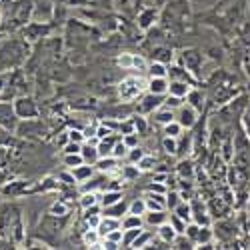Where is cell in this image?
Listing matches in <instances>:
<instances>
[{
	"mask_svg": "<svg viewBox=\"0 0 250 250\" xmlns=\"http://www.w3.org/2000/svg\"><path fill=\"white\" fill-rule=\"evenodd\" d=\"M0 236L12 244L22 242L24 238L22 214H20V208L12 202L0 206Z\"/></svg>",
	"mask_w": 250,
	"mask_h": 250,
	"instance_id": "obj_1",
	"label": "cell"
},
{
	"mask_svg": "<svg viewBox=\"0 0 250 250\" xmlns=\"http://www.w3.org/2000/svg\"><path fill=\"white\" fill-rule=\"evenodd\" d=\"M28 56L26 40L20 38H0V72H8L24 62Z\"/></svg>",
	"mask_w": 250,
	"mask_h": 250,
	"instance_id": "obj_2",
	"label": "cell"
},
{
	"mask_svg": "<svg viewBox=\"0 0 250 250\" xmlns=\"http://www.w3.org/2000/svg\"><path fill=\"white\" fill-rule=\"evenodd\" d=\"M146 86H148V82H144L142 78L128 76L118 84V96H120L122 102H132L134 98H138L142 94V90Z\"/></svg>",
	"mask_w": 250,
	"mask_h": 250,
	"instance_id": "obj_3",
	"label": "cell"
},
{
	"mask_svg": "<svg viewBox=\"0 0 250 250\" xmlns=\"http://www.w3.org/2000/svg\"><path fill=\"white\" fill-rule=\"evenodd\" d=\"M12 104H14V110H16V114H18L20 120L36 118L38 116V106H36V102L30 96H18Z\"/></svg>",
	"mask_w": 250,
	"mask_h": 250,
	"instance_id": "obj_4",
	"label": "cell"
},
{
	"mask_svg": "<svg viewBox=\"0 0 250 250\" xmlns=\"http://www.w3.org/2000/svg\"><path fill=\"white\" fill-rule=\"evenodd\" d=\"M18 122H20V118L14 110V104L12 102H0V128L16 130Z\"/></svg>",
	"mask_w": 250,
	"mask_h": 250,
	"instance_id": "obj_5",
	"label": "cell"
},
{
	"mask_svg": "<svg viewBox=\"0 0 250 250\" xmlns=\"http://www.w3.org/2000/svg\"><path fill=\"white\" fill-rule=\"evenodd\" d=\"M174 116H176V120L182 124L184 128H190V126H194V124H196L198 110H196L194 106H190L188 102H186V104H182V106H178V108H176Z\"/></svg>",
	"mask_w": 250,
	"mask_h": 250,
	"instance_id": "obj_6",
	"label": "cell"
},
{
	"mask_svg": "<svg viewBox=\"0 0 250 250\" xmlns=\"http://www.w3.org/2000/svg\"><path fill=\"white\" fill-rule=\"evenodd\" d=\"M162 102H164V96L148 92V94H144V96L140 98V102H138V112H140L142 116H144V114H152L158 106H162Z\"/></svg>",
	"mask_w": 250,
	"mask_h": 250,
	"instance_id": "obj_7",
	"label": "cell"
},
{
	"mask_svg": "<svg viewBox=\"0 0 250 250\" xmlns=\"http://www.w3.org/2000/svg\"><path fill=\"white\" fill-rule=\"evenodd\" d=\"M144 202H146V210H168V208H166V192L146 190Z\"/></svg>",
	"mask_w": 250,
	"mask_h": 250,
	"instance_id": "obj_8",
	"label": "cell"
},
{
	"mask_svg": "<svg viewBox=\"0 0 250 250\" xmlns=\"http://www.w3.org/2000/svg\"><path fill=\"white\" fill-rule=\"evenodd\" d=\"M108 184V176H106V172H100L98 176H90L86 182H82L80 184V190L82 192H98L100 188H104V186Z\"/></svg>",
	"mask_w": 250,
	"mask_h": 250,
	"instance_id": "obj_9",
	"label": "cell"
},
{
	"mask_svg": "<svg viewBox=\"0 0 250 250\" xmlns=\"http://www.w3.org/2000/svg\"><path fill=\"white\" fill-rule=\"evenodd\" d=\"M168 86H170L168 76H150L146 90H148V92H152V94L166 96V94H168Z\"/></svg>",
	"mask_w": 250,
	"mask_h": 250,
	"instance_id": "obj_10",
	"label": "cell"
},
{
	"mask_svg": "<svg viewBox=\"0 0 250 250\" xmlns=\"http://www.w3.org/2000/svg\"><path fill=\"white\" fill-rule=\"evenodd\" d=\"M190 206H192V222H196V224H200V226H208L210 224V210L200 202V200H194V202H190Z\"/></svg>",
	"mask_w": 250,
	"mask_h": 250,
	"instance_id": "obj_11",
	"label": "cell"
},
{
	"mask_svg": "<svg viewBox=\"0 0 250 250\" xmlns=\"http://www.w3.org/2000/svg\"><path fill=\"white\" fill-rule=\"evenodd\" d=\"M116 228H122V218H114V216H106V214H102L100 224H98V232L102 234V238L106 236L108 232L116 230Z\"/></svg>",
	"mask_w": 250,
	"mask_h": 250,
	"instance_id": "obj_12",
	"label": "cell"
},
{
	"mask_svg": "<svg viewBox=\"0 0 250 250\" xmlns=\"http://www.w3.org/2000/svg\"><path fill=\"white\" fill-rule=\"evenodd\" d=\"M182 64L190 72H196V68L202 64V54L198 50H184L182 52Z\"/></svg>",
	"mask_w": 250,
	"mask_h": 250,
	"instance_id": "obj_13",
	"label": "cell"
},
{
	"mask_svg": "<svg viewBox=\"0 0 250 250\" xmlns=\"http://www.w3.org/2000/svg\"><path fill=\"white\" fill-rule=\"evenodd\" d=\"M168 76H170V80L188 82L190 86H194V84H196V80H194V76L190 74V70H188V68H184V66H172V68L168 70Z\"/></svg>",
	"mask_w": 250,
	"mask_h": 250,
	"instance_id": "obj_14",
	"label": "cell"
},
{
	"mask_svg": "<svg viewBox=\"0 0 250 250\" xmlns=\"http://www.w3.org/2000/svg\"><path fill=\"white\" fill-rule=\"evenodd\" d=\"M156 234H158V238H160V242H164V244H170L172 246V240L176 238V230L172 228V224L166 220L164 224H160V226H156Z\"/></svg>",
	"mask_w": 250,
	"mask_h": 250,
	"instance_id": "obj_15",
	"label": "cell"
},
{
	"mask_svg": "<svg viewBox=\"0 0 250 250\" xmlns=\"http://www.w3.org/2000/svg\"><path fill=\"white\" fill-rule=\"evenodd\" d=\"M152 118H154V122L156 124H168V122H172L176 116H174V110L172 108H168L166 104H162V106H158L154 112H152Z\"/></svg>",
	"mask_w": 250,
	"mask_h": 250,
	"instance_id": "obj_16",
	"label": "cell"
},
{
	"mask_svg": "<svg viewBox=\"0 0 250 250\" xmlns=\"http://www.w3.org/2000/svg\"><path fill=\"white\" fill-rule=\"evenodd\" d=\"M30 12H32V2L30 0H22L16 8H14V20H16V24H24L26 20H28V16H30Z\"/></svg>",
	"mask_w": 250,
	"mask_h": 250,
	"instance_id": "obj_17",
	"label": "cell"
},
{
	"mask_svg": "<svg viewBox=\"0 0 250 250\" xmlns=\"http://www.w3.org/2000/svg\"><path fill=\"white\" fill-rule=\"evenodd\" d=\"M80 154H82V158H84L86 164H92V166H96V162H98V158H100L98 146H96V144H88V142L82 144Z\"/></svg>",
	"mask_w": 250,
	"mask_h": 250,
	"instance_id": "obj_18",
	"label": "cell"
},
{
	"mask_svg": "<svg viewBox=\"0 0 250 250\" xmlns=\"http://www.w3.org/2000/svg\"><path fill=\"white\" fill-rule=\"evenodd\" d=\"M82 242H84V246H90V248H100L102 234L98 232V228H86L84 234H82Z\"/></svg>",
	"mask_w": 250,
	"mask_h": 250,
	"instance_id": "obj_19",
	"label": "cell"
},
{
	"mask_svg": "<svg viewBox=\"0 0 250 250\" xmlns=\"http://www.w3.org/2000/svg\"><path fill=\"white\" fill-rule=\"evenodd\" d=\"M128 212V204L124 202V198L116 204H110L106 208H102V214H106V216H114V218H122L124 214Z\"/></svg>",
	"mask_w": 250,
	"mask_h": 250,
	"instance_id": "obj_20",
	"label": "cell"
},
{
	"mask_svg": "<svg viewBox=\"0 0 250 250\" xmlns=\"http://www.w3.org/2000/svg\"><path fill=\"white\" fill-rule=\"evenodd\" d=\"M72 174H74V178H76V182L78 184H82V182H86L92 174H94V166L92 164H80V166H76V168H72Z\"/></svg>",
	"mask_w": 250,
	"mask_h": 250,
	"instance_id": "obj_21",
	"label": "cell"
},
{
	"mask_svg": "<svg viewBox=\"0 0 250 250\" xmlns=\"http://www.w3.org/2000/svg\"><path fill=\"white\" fill-rule=\"evenodd\" d=\"M190 84L188 82H180V80H170V86H168V94L178 96V98H186V94L190 92Z\"/></svg>",
	"mask_w": 250,
	"mask_h": 250,
	"instance_id": "obj_22",
	"label": "cell"
},
{
	"mask_svg": "<svg viewBox=\"0 0 250 250\" xmlns=\"http://www.w3.org/2000/svg\"><path fill=\"white\" fill-rule=\"evenodd\" d=\"M186 102L190 104V106H194L198 112H202V108H204V94H202V90H198V88H190V92L186 94Z\"/></svg>",
	"mask_w": 250,
	"mask_h": 250,
	"instance_id": "obj_23",
	"label": "cell"
},
{
	"mask_svg": "<svg viewBox=\"0 0 250 250\" xmlns=\"http://www.w3.org/2000/svg\"><path fill=\"white\" fill-rule=\"evenodd\" d=\"M166 220H168L166 210H146V214H144V222L150 224V226H160Z\"/></svg>",
	"mask_w": 250,
	"mask_h": 250,
	"instance_id": "obj_24",
	"label": "cell"
},
{
	"mask_svg": "<svg viewBox=\"0 0 250 250\" xmlns=\"http://www.w3.org/2000/svg\"><path fill=\"white\" fill-rule=\"evenodd\" d=\"M232 222H228V220H220L218 224H216V232H214V236H220L222 240H230V238H234V234H236V230H232Z\"/></svg>",
	"mask_w": 250,
	"mask_h": 250,
	"instance_id": "obj_25",
	"label": "cell"
},
{
	"mask_svg": "<svg viewBox=\"0 0 250 250\" xmlns=\"http://www.w3.org/2000/svg\"><path fill=\"white\" fill-rule=\"evenodd\" d=\"M120 200H122V192L116 190V188H106V190L100 194V204H102V208H106V206H110V204H116V202H120Z\"/></svg>",
	"mask_w": 250,
	"mask_h": 250,
	"instance_id": "obj_26",
	"label": "cell"
},
{
	"mask_svg": "<svg viewBox=\"0 0 250 250\" xmlns=\"http://www.w3.org/2000/svg\"><path fill=\"white\" fill-rule=\"evenodd\" d=\"M140 232H142V226H138V228H122V242H120V248H130L132 242L138 238Z\"/></svg>",
	"mask_w": 250,
	"mask_h": 250,
	"instance_id": "obj_27",
	"label": "cell"
},
{
	"mask_svg": "<svg viewBox=\"0 0 250 250\" xmlns=\"http://www.w3.org/2000/svg\"><path fill=\"white\" fill-rule=\"evenodd\" d=\"M154 22H156V10H154V8H146V10L140 12V16H138V26H140V28L148 30Z\"/></svg>",
	"mask_w": 250,
	"mask_h": 250,
	"instance_id": "obj_28",
	"label": "cell"
},
{
	"mask_svg": "<svg viewBox=\"0 0 250 250\" xmlns=\"http://www.w3.org/2000/svg\"><path fill=\"white\" fill-rule=\"evenodd\" d=\"M172 212H174L176 216H180L182 220H186V222H192V206H190L188 200H182Z\"/></svg>",
	"mask_w": 250,
	"mask_h": 250,
	"instance_id": "obj_29",
	"label": "cell"
},
{
	"mask_svg": "<svg viewBox=\"0 0 250 250\" xmlns=\"http://www.w3.org/2000/svg\"><path fill=\"white\" fill-rule=\"evenodd\" d=\"M116 160L118 158H114V156H100L98 162H96L98 172H110V170H114L116 168Z\"/></svg>",
	"mask_w": 250,
	"mask_h": 250,
	"instance_id": "obj_30",
	"label": "cell"
},
{
	"mask_svg": "<svg viewBox=\"0 0 250 250\" xmlns=\"http://www.w3.org/2000/svg\"><path fill=\"white\" fill-rule=\"evenodd\" d=\"M142 224H144V216H138L132 212H126L122 216V228H138Z\"/></svg>",
	"mask_w": 250,
	"mask_h": 250,
	"instance_id": "obj_31",
	"label": "cell"
},
{
	"mask_svg": "<svg viewBox=\"0 0 250 250\" xmlns=\"http://www.w3.org/2000/svg\"><path fill=\"white\" fill-rule=\"evenodd\" d=\"M182 130H184V126L182 124L174 118L172 122H168V124H164V134L166 136H172V138H178V136H182Z\"/></svg>",
	"mask_w": 250,
	"mask_h": 250,
	"instance_id": "obj_32",
	"label": "cell"
},
{
	"mask_svg": "<svg viewBox=\"0 0 250 250\" xmlns=\"http://www.w3.org/2000/svg\"><path fill=\"white\" fill-rule=\"evenodd\" d=\"M62 162H64V166H66L68 170H72V168H76V166L84 164V158H82V154H80V152H72V154H64Z\"/></svg>",
	"mask_w": 250,
	"mask_h": 250,
	"instance_id": "obj_33",
	"label": "cell"
},
{
	"mask_svg": "<svg viewBox=\"0 0 250 250\" xmlns=\"http://www.w3.org/2000/svg\"><path fill=\"white\" fill-rule=\"evenodd\" d=\"M170 248H176V250H184V248H188V250H190V248H194V242L182 232V234H176V238L172 240V246H170Z\"/></svg>",
	"mask_w": 250,
	"mask_h": 250,
	"instance_id": "obj_34",
	"label": "cell"
},
{
	"mask_svg": "<svg viewBox=\"0 0 250 250\" xmlns=\"http://www.w3.org/2000/svg\"><path fill=\"white\" fill-rule=\"evenodd\" d=\"M148 74L150 76H168V68H166L164 62L152 60L150 64H148Z\"/></svg>",
	"mask_w": 250,
	"mask_h": 250,
	"instance_id": "obj_35",
	"label": "cell"
},
{
	"mask_svg": "<svg viewBox=\"0 0 250 250\" xmlns=\"http://www.w3.org/2000/svg\"><path fill=\"white\" fill-rule=\"evenodd\" d=\"M180 202H182L180 190H166V208H168V210H174Z\"/></svg>",
	"mask_w": 250,
	"mask_h": 250,
	"instance_id": "obj_36",
	"label": "cell"
},
{
	"mask_svg": "<svg viewBox=\"0 0 250 250\" xmlns=\"http://www.w3.org/2000/svg\"><path fill=\"white\" fill-rule=\"evenodd\" d=\"M148 246H152V234L142 230V232L138 234V238L132 242L130 248H148Z\"/></svg>",
	"mask_w": 250,
	"mask_h": 250,
	"instance_id": "obj_37",
	"label": "cell"
},
{
	"mask_svg": "<svg viewBox=\"0 0 250 250\" xmlns=\"http://www.w3.org/2000/svg\"><path fill=\"white\" fill-rule=\"evenodd\" d=\"M138 170H142V172H148V170H154L156 168V158L154 156H146L144 154L140 160H138Z\"/></svg>",
	"mask_w": 250,
	"mask_h": 250,
	"instance_id": "obj_38",
	"label": "cell"
},
{
	"mask_svg": "<svg viewBox=\"0 0 250 250\" xmlns=\"http://www.w3.org/2000/svg\"><path fill=\"white\" fill-rule=\"evenodd\" d=\"M128 212L138 214V216L146 214V202H144V198H136L134 202H130V204H128Z\"/></svg>",
	"mask_w": 250,
	"mask_h": 250,
	"instance_id": "obj_39",
	"label": "cell"
},
{
	"mask_svg": "<svg viewBox=\"0 0 250 250\" xmlns=\"http://www.w3.org/2000/svg\"><path fill=\"white\" fill-rule=\"evenodd\" d=\"M192 172H194V168H192V162L190 160H180L178 162V174H180V178H192Z\"/></svg>",
	"mask_w": 250,
	"mask_h": 250,
	"instance_id": "obj_40",
	"label": "cell"
},
{
	"mask_svg": "<svg viewBox=\"0 0 250 250\" xmlns=\"http://www.w3.org/2000/svg\"><path fill=\"white\" fill-rule=\"evenodd\" d=\"M98 202H100V194L98 192H82V196H80V206L82 208L98 204Z\"/></svg>",
	"mask_w": 250,
	"mask_h": 250,
	"instance_id": "obj_41",
	"label": "cell"
},
{
	"mask_svg": "<svg viewBox=\"0 0 250 250\" xmlns=\"http://www.w3.org/2000/svg\"><path fill=\"white\" fill-rule=\"evenodd\" d=\"M162 148H164L166 154H176V150H178V138L164 136V140H162Z\"/></svg>",
	"mask_w": 250,
	"mask_h": 250,
	"instance_id": "obj_42",
	"label": "cell"
},
{
	"mask_svg": "<svg viewBox=\"0 0 250 250\" xmlns=\"http://www.w3.org/2000/svg\"><path fill=\"white\" fill-rule=\"evenodd\" d=\"M168 222L172 224V228H174V230H176L178 234H182V232L186 230V224H188L186 220H182L180 216H176L174 212H172V214H168Z\"/></svg>",
	"mask_w": 250,
	"mask_h": 250,
	"instance_id": "obj_43",
	"label": "cell"
},
{
	"mask_svg": "<svg viewBox=\"0 0 250 250\" xmlns=\"http://www.w3.org/2000/svg\"><path fill=\"white\" fill-rule=\"evenodd\" d=\"M154 60H158V62H164V64H168V62L172 60V50L170 48H156L154 50Z\"/></svg>",
	"mask_w": 250,
	"mask_h": 250,
	"instance_id": "obj_44",
	"label": "cell"
},
{
	"mask_svg": "<svg viewBox=\"0 0 250 250\" xmlns=\"http://www.w3.org/2000/svg\"><path fill=\"white\" fill-rule=\"evenodd\" d=\"M128 146H126V144H124V140H116V144H114V148H112V156L114 158H124V156H126L128 154Z\"/></svg>",
	"mask_w": 250,
	"mask_h": 250,
	"instance_id": "obj_45",
	"label": "cell"
},
{
	"mask_svg": "<svg viewBox=\"0 0 250 250\" xmlns=\"http://www.w3.org/2000/svg\"><path fill=\"white\" fill-rule=\"evenodd\" d=\"M132 70H138V72H148V62L144 60L142 56H136L132 58Z\"/></svg>",
	"mask_w": 250,
	"mask_h": 250,
	"instance_id": "obj_46",
	"label": "cell"
},
{
	"mask_svg": "<svg viewBox=\"0 0 250 250\" xmlns=\"http://www.w3.org/2000/svg\"><path fill=\"white\" fill-rule=\"evenodd\" d=\"M68 214V208L64 206V204H62V202H54L52 204V208H50V216H66Z\"/></svg>",
	"mask_w": 250,
	"mask_h": 250,
	"instance_id": "obj_47",
	"label": "cell"
},
{
	"mask_svg": "<svg viewBox=\"0 0 250 250\" xmlns=\"http://www.w3.org/2000/svg\"><path fill=\"white\" fill-rule=\"evenodd\" d=\"M162 104H166V106H168V108L176 110L178 106H182V98H178V96H172V94H166Z\"/></svg>",
	"mask_w": 250,
	"mask_h": 250,
	"instance_id": "obj_48",
	"label": "cell"
},
{
	"mask_svg": "<svg viewBox=\"0 0 250 250\" xmlns=\"http://www.w3.org/2000/svg\"><path fill=\"white\" fill-rule=\"evenodd\" d=\"M144 156V152H142V148H138V146H134V148H130L128 150V154H126V158H128V162L130 164H138V160Z\"/></svg>",
	"mask_w": 250,
	"mask_h": 250,
	"instance_id": "obj_49",
	"label": "cell"
},
{
	"mask_svg": "<svg viewBox=\"0 0 250 250\" xmlns=\"http://www.w3.org/2000/svg\"><path fill=\"white\" fill-rule=\"evenodd\" d=\"M118 130L122 132V136H124V134H130V132H136V126H134V118H130V120H126V122H120Z\"/></svg>",
	"mask_w": 250,
	"mask_h": 250,
	"instance_id": "obj_50",
	"label": "cell"
},
{
	"mask_svg": "<svg viewBox=\"0 0 250 250\" xmlns=\"http://www.w3.org/2000/svg\"><path fill=\"white\" fill-rule=\"evenodd\" d=\"M122 140H124V144H126L128 148H134V146H138V132L124 134V136H122Z\"/></svg>",
	"mask_w": 250,
	"mask_h": 250,
	"instance_id": "obj_51",
	"label": "cell"
},
{
	"mask_svg": "<svg viewBox=\"0 0 250 250\" xmlns=\"http://www.w3.org/2000/svg\"><path fill=\"white\" fill-rule=\"evenodd\" d=\"M66 134H68V140H72V142H80V144L86 142V134L80 130H68Z\"/></svg>",
	"mask_w": 250,
	"mask_h": 250,
	"instance_id": "obj_52",
	"label": "cell"
},
{
	"mask_svg": "<svg viewBox=\"0 0 250 250\" xmlns=\"http://www.w3.org/2000/svg\"><path fill=\"white\" fill-rule=\"evenodd\" d=\"M80 150H82V144H80V142L68 140V142L64 144V154H72V152H80Z\"/></svg>",
	"mask_w": 250,
	"mask_h": 250,
	"instance_id": "obj_53",
	"label": "cell"
},
{
	"mask_svg": "<svg viewBox=\"0 0 250 250\" xmlns=\"http://www.w3.org/2000/svg\"><path fill=\"white\" fill-rule=\"evenodd\" d=\"M132 58H134V54H124V56L118 58V64L122 68H130L132 70Z\"/></svg>",
	"mask_w": 250,
	"mask_h": 250,
	"instance_id": "obj_54",
	"label": "cell"
},
{
	"mask_svg": "<svg viewBox=\"0 0 250 250\" xmlns=\"http://www.w3.org/2000/svg\"><path fill=\"white\" fill-rule=\"evenodd\" d=\"M58 180H62L64 184H70V186H72V184H78L76 178H74V174H72V170H70V172H60V174H58Z\"/></svg>",
	"mask_w": 250,
	"mask_h": 250,
	"instance_id": "obj_55",
	"label": "cell"
},
{
	"mask_svg": "<svg viewBox=\"0 0 250 250\" xmlns=\"http://www.w3.org/2000/svg\"><path fill=\"white\" fill-rule=\"evenodd\" d=\"M134 126H136V132H138V134L146 132V122H144L142 114H140V116H134Z\"/></svg>",
	"mask_w": 250,
	"mask_h": 250,
	"instance_id": "obj_56",
	"label": "cell"
},
{
	"mask_svg": "<svg viewBox=\"0 0 250 250\" xmlns=\"http://www.w3.org/2000/svg\"><path fill=\"white\" fill-rule=\"evenodd\" d=\"M148 190H152V192H166V186H162V182L160 184H150Z\"/></svg>",
	"mask_w": 250,
	"mask_h": 250,
	"instance_id": "obj_57",
	"label": "cell"
},
{
	"mask_svg": "<svg viewBox=\"0 0 250 250\" xmlns=\"http://www.w3.org/2000/svg\"><path fill=\"white\" fill-rule=\"evenodd\" d=\"M2 162H4V150L0 148V166H2Z\"/></svg>",
	"mask_w": 250,
	"mask_h": 250,
	"instance_id": "obj_58",
	"label": "cell"
},
{
	"mask_svg": "<svg viewBox=\"0 0 250 250\" xmlns=\"http://www.w3.org/2000/svg\"><path fill=\"white\" fill-rule=\"evenodd\" d=\"M4 88V76H0V90Z\"/></svg>",
	"mask_w": 250,
	"mask_h": 250,
	"instance_id": "obj_59",
	"label": "cell"
},
{
	"mask_svg": "<svg viewBox=\"0 0 250 250\" xmlns=\"http://www.w3.org/2000/svg\"><path fill=\"white\" fill-rule=\"evenodd\" d=\"M0 38H2V36H0Z\"/></svg>",
	"mask_w": 250,
	"mask_h": 250,
	"instance_id": "obj_60",
	"label": "cell"
}]
</instances>
